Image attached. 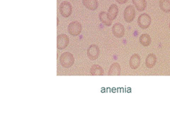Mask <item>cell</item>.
<instances>
[{"mask_svg": "<svg viewBox=\"0 0 170 127\" xmlns=\"http://www.w3.org/2000/svg\"><path fill=\"white\" fill-rule=\"evenodd\" d=\"M82 4L90 10H95L99 6L97 0H82Z\"/></svg>", "mask_w": 170, "mask_h": 127, "instance_id": "7c38bea8", "label": "cell"}, {"mask_svg": "<svg viewBox=\"0 0 170 127\" xmlns=\"http://www.w3.org/2000/svg\"><path fill=\"white\" fill-rule=\"evenodd\" d=\"M140 42L143 46H148L151 44V37L147 33L142 34L140 37Z\"/></svg>", "mask_w": 170, "mask_h": 127, "instance_id": "e0dca14e", "label": "cell"}, {"mask_svg": "<svg viewBox=\"0 0 170 127\" xmlns=\"http://www.w3.org/2000/svg\"><path fill=\"white\" fill-rule=\"evenodd\" d=\"M135 16V10L134 7L129 5L125 7L124 10V19L125 21L128 23H130L134 21Z\"/></svg>", "mask_w": 170, "mask_h": 127, "instance_id": "52a82bcc", "label": "cell"}, {"mask_svg": "<svg viewBox=\"0 0 170 127\" xmlns=\"http://www.w3.org/2000/svg\"><path fill=\"white\" fill-rule=\"evenodd\" d=\"M157 63V56L154 54H150L147 56L146 59V66L148 68L154 67Z\"/></svg>", "mask_w": 170, "mask_h": 127, "instance_id": "4fadbf2b", "label": "cell"}, {"mask_svg": "<svg viewBox=\"0 0 170 127\" xmlns=\"http://www.w3.org/2000/svg\"><path fill=\"white\" fill-rule=\"evenodd\" d=\"M59 12L61 16L65 18L70 16V15L72 13V6L70 2L67 1L61 2L59 6Z\"/></svg>", "mask_w": 170, "mask_h": 127, "instance_id": "3957f363", "label": "cell"}, {"mask_svg": "<svg viewBox=\"0 0 170 127\" xmlns=\"http://www.w3.org/2000/svg\"><path fill=\"white\" fill-rule=\"evenodd\" d=\"M159 7L164 12H170V1L169 0H160Z\"/></svg>", "mask_w": 170, "mask_h": 127, "instance_id": "ac0fdd59", "label": "cell"}, {"mask_svg": "<svg viewBox=\"0 0 170 127\" xmlns=\"http://www.w3.org/2000/svg\"><path fill=\"white\" fill-rule=\"evenodd\" d=\"M87 54L88 58L91 61H95L99 58L100 54V50L99 48L97 45L91 44L88 47L87 51Z\"/></svg>", "mask_w": 170, "mask_h": 127, "instance_id": "277c9868", "label": "cell"}, {"mask_svg": "<svg viewBox=\"0 0 170 127\" xmlns=\"http://www.w3.org/2000/svg\"><path fill=\"white\" fill-rule=\"evenodd\" d=\"M116 1H117L119 4H125V3H127L128 0H116Z\"/></svg>", "mask_w": 170, "mask_h": 127, "instance_id": "d6986e66", "label": "cell"}, {"mask_svg": "<svg viewBox=\"0 0 170 127\" xmlns=\"http://www.w3.org/2000/svg\"><path fill=\"white\" fill-rule=\"evenodd\" d=\"M108 16L111 21H114L117 18L118 13H119V7L116 4L111 5L108 11Z\"/></svg>", "mask_w": 170, "mask_h": 127, "instance_id": "30bf717a", "label": "cell"}, {"mask_svg": "<svg viewBox=\"0 0 170 127\" xmlns=\"http://www.w3.org/2000/svg\"><path fill=\"white\" fill-rule=\"evenodd\" d=\"M121 71V67L118 63H114L110 66L108 76H119Z\"/></svg>", "mask_w": 170, "mask_h": 127, "instance_id": "8fae6325", "label": "cell"}, {"mask_svg": "<svg viewBox=\"0 0 170 127\" xmlns=\"http://www.w3.org/2000/svg\"><path fill=\"white\" fill-rule=\"evenodd\" d=\"M169 29H170V24H169Z\"/></svg>", "mask_w": 170, "mask_h": 127, "instance_id": "ffe728a7", "label": "cell"}, {"mask_svg": "<svg viewBox=\"0 0 170 127\" xmlns=\"http://www.w3.org/2000/svg\"><path fill=\"white\" fill-rule=\"evenodd\" d=\"M68 33L73 36H78L81 33L82 30V25L78 21H73L68 25Z\"/></svg>", "mask_w": 170, "mask_h": 127, "instance_id": "7a4b0ae2", "label": "cell"}, {"mask_svg": "<svg viewBox=\"0 0 170 127\" xmlns=\"http://www.w3.org/2000/svg\"><path fill=\"white\" fill-rule=\"evenodd\" d=\"M99 18L100 21L106 26H110L112 23V21H111V20L108 18V13L105 11H102L100 12L99 14Z\"/></svg>", "mask_w": 170, "mask_h": 127, "instance_id": "9a60e30c", "label": "cell"}, {"mask_svg": "<svg viewBox=\"0 0 170 127\" xmlns=\"http://www.w3.org/2000/svg\"><path fill=\"white\" fill-rule=\"evenodd\" d=\"M132 1L135 7L139 12L144 11L146 7L147 3L146 0H132Z\"/></svg>", "mask_w": 170, "mask_h": 127, "instance_id": "2e32d148", "label": "cell"}, {"mask_svg": "<svg viewBox=\"0 0 170 127\" xmlns=\"http://www.w3.org/2000/svg\"><path fill=\"white\" fill-rule=\"evenodd\" d=\"M112 32L117 38H122L125 34V27L121 23L117 22L113 25Z\"/></svg>", "mask_w": 170, "mask_h": 127, "instance_id": "ba28073f", "label": "cell"}, {"mask_svg": "<svg viewBox=\"0 0 170 127\" xmlns=\"http://www.w3.org/2000/svg\"><path fill=\"white\" fill-rule=\"evenodd\" d=\"M137 24L142 29H147L151 24V18L146 13L142 14L137 19Z\"/></svg>", "mask_w": 170, "mask_h": 127, "instance_id": "8992f818", "label": "cell"}, {"mask_svg": "<svg viewBox=\"0 0 170 127\" xmlns=\"http://www.w3.org/2000/svg\"><path fill=\"white\" fill-rule=\"evenodd\" d=\"M90 73L92 76H103V69L99 65H93L90 69Z\"/></svg>", "mask_w": 170, "mask_h": 127, "instance_id": "5bb4252c", "label": "cell"}, {"mask_svg": "<svg viewBox=\"0 0 170 127\" xmlns=\"http://www.w3.org/2000/svg\"><path fill=\"white\" fill-rule=\"evenodd\" d=\"M56 42H56L57 49L59 50V51H62L68 46L70 39H69V37L66 34L61 33L57 36Z\"/></svg>", "mask_w": 170, "mask_h": 127, "instance_id": "5b68a950", "label": "cell"}, {"mask_svg": "<svg viewBox=\"0 0 170 127\" xmlns=\"http://www.w3.org/2000/svg\"><path fill=\"white\" fill-rule=\"evenodd\" d=\"M141 63V58L137 54H134L131 56L129 60V65L132 69L138 68Z\"/></svg>", "mask_w": 170, "mask_h": 127, "instance_id": "9c48e42d", "label": "cell"}, {"mask_svg": "<svg viewBox=\"0 0 170 127\" xmlns=\"http://www.w3.org/2000/svg\"><path fill=\"white\" fill-rule=\"evenodd\" d=\"M75 59L73 54L69 52H63L59 57V62L61 66L65 68H70L74 63Z\"/></svg>", "mask_w": 170, "mask_h": 127, "instance_id": "6da1fadb", "label": "cell"}]
</instances>
